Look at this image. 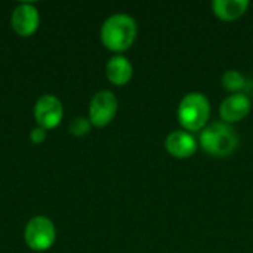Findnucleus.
<instances>
[{
	"label": "nucleus",
	"instance_id": "obj_1",
	"mask_svg": "<svg viewBox=\"0 0 253 253\" xmlns=\"http://www.w3.org/2000/svg\"><path fill=\"white\" fill-rule=\"evenodd\" d=\"M99 36L102 44L108 50L122 55L135 43L138 37V24L135 18L127 13H114L104 21Z\"/></svg>",
	"mask_w": 253,
	"mask_h": 253
},
{
	"label": "nucleus",
	"instance_id": "obj_2",
	"mask_svg": "<svg viewBox=\"0 0 253 253\" xmlns=\"http://www.w3.org/2000/svg\"><path fill=\"white\" fill-rule=\"evenodd\" d=\"M211 101L208 96L202 92H190L182 96L179 101L176 117L181 129L197 133L202 132L208 125L211 119Z\"/></svg>",
	"mask_w": 253,
	"mask_h": 253
},
{
	"label": "nucleus",
	"instance_id": "obj_3",
	"mask_svg": "<svg viewBox=\"0 0 253 253\" xmlns=\"http://www.w3.org/2000/svg\"><path fill=\"white\" fill-rule=\"evenodd\" d=\"M199 147L212 157H228L239 147V135L231 125L224 122L209 123L199 136Z\"/></svg>",
	"mask_w": 253,
	"mask_h": 253
},
{
	"label": "nucleus",
	"instance_id": "obj_4",
	"mask_svg": "<svg viewBox=\"0 0 253 253\" xmlns=\"http://www.w3.org/2000/svg\"><path fill=\"white\" fill-rule=\"evenodd\" d=\"M25 243L36 252L50 249L56 240V230L53 222L46 216H34L28 221L24 231Z\"/></svg>",
	"mask_w": 253,
	"mask_h": 253
},
{
	"label": "nucleus",
	"instance_id": "obj_5",
	"mask_svg": "<svg viewBox=\"0 0 253 253\" xmlns=\"http://www.w3.org/2000/svg\"><path fill=\"white\" fill-rule=\"evenodd\" d=\"M119 110L117 96L111 90H99L93 95L89 105V120L95 127L108 126Z\"/></svg>",
	"mask_w": 253,
	"mask_h": 253
},
{
	"label": "nucleus",
	"instance_id": "obj_6",
	"mask_svg": "<svg viewBox=\"0 0 253 253\" xmlns=\"http://www.w3.org/2000/svg\"><path fill=\"white\" fill-rule=\"evenodd\" d=\"M64 117V108L61 101L53 95H43L37 99L34 107V119L44 130L56 127Z\"/></svg>",
	"mask_w": 253,
	"mask_h": 253
},
{
	"label": "nucleus",
	"instance_id": "obj_7",
	"mask_svg": "<svg viewBox=\"0 0 253 253\" xmlns=\"http://www.w3.org/2000/svg\"><path fill=\"white\" fill-rule=\"evenodd\" d=\"M165 150L168 154L178 160H187L193 157L199 150V141L194 133H190L184 129L170 132L165 139Z\"/></svg>",
	"mask_w": 253,
	"mask_h": 253
},
{
	"label": "nucleus",
	"instance_id": "obj_8",
	"mask_svg": "<svg viewBox=\"0 0 253 253\" xmlns=\"http://www.w3.org/2000/svg\"><path fill=\"white\" fill-rule=\"evenodd\" d=\"M251 108H252V102L248 95H245L243 92L231 93L219 105L221 122L231 125V126L236 123H240L249 116Z\"/></svg>",
	"mask_w": 253,
	"mask_h": 253
},
{
	"label": "nucleus",
	"instance_id": "obj_9",
	"mask_svg": "<svg viewBox=\"0 0 253 253\" xmlns=\"http://www.w3.org/2000/svg\"><path fill=\"white\" fill-rule=\"evenodd\" d=\"M10 24L18 36L30 37L39 28V24H40L39 10L31 3H19L12 12Z\"/></svg>",
	"mask_w": 253,
	"mask_h": 253
},
{
	"label": "nucleus",
	"instance_id": "obj_10",
	"mask_svg": "<svg viewBox=\"0 0 253 253\" xmlns=\"http://www.w3.org/2000/svg\"><path fill=\"white\" fill-rule=\"evenodd\" d=\"M105 76L114 86H125L133 77V65L125 55H114L105 65Z\"/></svg>",
	"mask_w": 253,
	"mask_h": 253
},
{
	"label": "nucleus",
	"instance_id": "obj_11",
	"mask_svg": "<svg viewBox=\"0 0 253 253\" xmlns=\"http://www.w3.org/2000/svg\"><path fill=\"white\" fill-rule=\"evenodd\" d=\"M251 7L249 0H213L212 12L224 22H234L240 19Z\"/></svg>",
	"mask_w": 253,
	"mask_h": 253
},
{
	"label": "nucleus",
	"instance_id": "obj_12",
	"mask_svg": "<svg viewBox=\"0 0 253 253\" xmlns=\"http://www.w3.org/2000/svg\"><path fill=\"white\" fill-rule=\"evenodd\" d=\"M222 87L231 93H240L242 89L246 86V79L239 70H227L221 77Z\"/></svg>",
	"mask_w": 253,
	"mask_h": 253
},
{
	"label": "nucleus",
	"instance_id": "obj_13",
	"mask_svg": "<svg viewBox=\"0 0 253 253\" xmlns=\"http://www.w3.org/2000/svg\"><path fill=\"white\" fill-rule=\"evenodd\" d=\"M92 123L89 117H74L70 123V132L76 136H84L90 132Z\"/></svg>",
	"mask_w": 253,
	"mask_h": 253
},
{
	"label": "nucleus",
	"instance_id": "obj_14",
	"mask_svg": "<svg viewBox=\"0 0 253 253\" xmlns=\"http://www.w3.org/2000/svg\"><path fill=\"white\" fill-rule=\"evenodd\" d=\"M30 139L33 144H42L44 139H46V130L40 126L34 127L31 132H30Z\"/></svg>",
	"mask_w": 253,
	"mask_h": 253
}]
</instances>
